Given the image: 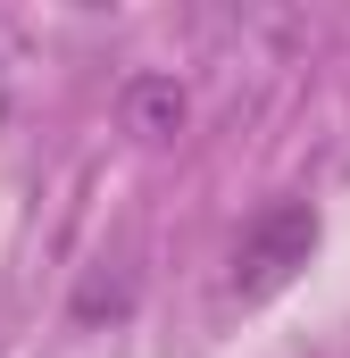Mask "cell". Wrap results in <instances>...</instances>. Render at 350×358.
<instances>
[{
	"instance_id": "obj_1",
	"label": "cell",
	"mask_w": 350,
	"mask_h": 358,
	"mask_svg": "<svg viewBox=\"0 0 350 358\" xmlns=\"http://www.w3.org/2000/svg\"><path fill=\"white\" fill-rule=\"evenodd\" d=\"M317 242H326V217L309 208V200H267L259 217L242 225V242H234V300L242 308H259V300H275L292 275L317 259Z\"/></svg>"
},
{
	"instance_id": "obj_2",
	"label": "cell",
	"mask_w": 350,
	"mask_h": 358,
	"mask_svg": "<svg viewBox=\"0 0 350 358\" xmlns=\"http://www.w3.org/2000/svg\"><path fill=\"white\" fill-rule=\"evenodd\" d=\"M125 134H134V142L183 134V84H175V76H134V84H125Z\"/></svg>"
}]
</instances>
